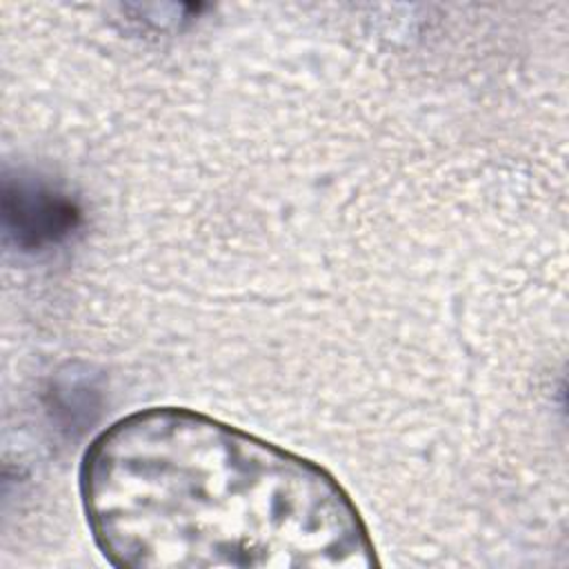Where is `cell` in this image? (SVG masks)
I'll return each instance as SVG.
<instances>
[{
  "label": "cell",
  "mask_w": 569,
  "mask_h": 569,
  "mask_svg": "<svg viewBox=\"0 0 569 569\" xmlns=\"http://www.w3.org/2000/svg\"><path fill=\"white\" fill-rule=\"evenodd\" d=\"M4 220L20 247H42L58 242L78 224V209L64 196L31 180L7 182Z\"/></svg>",
  "instance_id": "2"
},
{
  "label": "cell",
  "mask_w": 569,
  "mask_h": 569,
  "mask_svg": "<svg viewBox=\"0 0 569 569\" xmlns=\"http://www.w3.org/2000/svg\"><path fill=\"white\" fill-rule=\"evenodd\" d=\"M80 498L120 569L378 565L358 507L327 469L184 407H149L96 436Z\"/></svg>",
  "instance_id": "1"
}]
</instances>
